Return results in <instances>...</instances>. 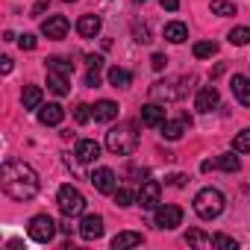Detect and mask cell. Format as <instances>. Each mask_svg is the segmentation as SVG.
I'll use <instances>...</instances> for the list:
<instances>
[{"label":"cell","mask_w":250,"mask_h":250,"mask_svg":"<svg viewBox=\"0 0 250 250\" xmlns=\"http://www.w3.org/2000/svg\"><path fill=\"white\" fill-rule=\"evenodd\" d=\"M0 186L3 191L18 200V203H27L39 194V174L27 165V162H18V159H6L3 168H0Z\"/></svg>","instance_id":"1"},{"label":"cell","mask_w":250,"mask_h":250,"mask_svg":"<svg viewBox=\"0 0 250 250\" xmlns=\"http://www.w3.org/2000/svg\"><path fill=\"white\" fill-rule=\"evenodd\" d=\"M106 147L115 153V156H130L136 147H139V133H136V124L133 121H124L118 127H112L106 133Z\"/></svg>","instance_id":"2"},{"label":"cell","mask_w":250,"mask_h":250,"mask_svg":"<svg viewBox=\"0 0 250 250\" xmlns=\"http://www.w3.org/2000/svg\"><path fill=\"white\" fill-rule=\"evenodd\" d=\"M224 206H227V200H224V194L218 191V188H200L197 194H194V212H197V218H203V221H212V218H218L221 212H224Z\"/></svg>","instance_id":"3"},{"label":"cell","mask_w":250,"mask_h":250,"mask_svg":"<svg viewBox=\"0 0 250 250\" xmlns=\"http://www.w3.org/2000/svg\"><path fill=\"white\" fill-rule=\"evenodd\" d=\"M56 203H59L65 218H77V215L85 212V197H83V191L77 186H62L59 194H56Z\"/></svg>","instance_id":"4"},{"label":"cell","mask_w":250,"mask_h":250,"mask_svg":"<svg viewBox=\"0 0 250 250\" xmlns=\"http://www.w3.org/2000/svg\"><path fill=\"white\" fill-rule=\"evenodd\" d=\"M56 229H59V227L53 224V218H50V215H36V218H30V227H27L30 238H33V241H39V244L53 241Z\"/></svg>","instance_id":"5"},{"label":"cell","mask_w":250,"mask_h":250,"mask_svg":"<svg viewBox=\"0 0 250 250\" xmlns=\"http://www.w3.org/2000/svg\"><path fill=\"white\" fill-rule=\"evenodd\" d=\"M153 221H156L159 229H174V227L183 224V209L180 206H156Z\"/></svg>","instance_id":"6"},{"label":"cell","mask_w":250,"mask_h":250,"mask_svg":"<svg viewBox=\"0 0 250 250\" xmlns=\"http://www.w3.org/2000/svg\"><path fill=\"white\" fill-rule=\"evenodd\" d=\"M74 156H77V162H83V165H94V162L100 159V145H97L94 139H80L77 147H74Z\"/></svg>","instance_id":"7"},{"label":"cell","mask_w":250,"mask_h":250,"mask_svg":"<svg viewBox=\"0 0 250 250\" xmlns=\"http://www.w3.org/2000/svg\"><path fill=\"white\" fill-rule=\"evenodd\" d=\"M159 197H162V186L156 180L142 183V188H139V206L142 209H156L159 206Z\"/></svg>","instance_id":"8"},{"label":"cell","mask_w":250,"mask_h":250,"mask_svg":"<svg viewBox=\"0 0 250 250\" xmlns=\"http://www.w3.org/2000/svg\"><path fill=\"white\" fill-rule=\"evenodd\" d=\"M42 36H47L53 42L65 39L68 36V18L65 15H50L47 21H42Z\"/></svg>","instance_id":"9"},{"label":"cell","mask_w":250,"mask_h":250,"mask_svg":"<svg viewBox=\"0 0 250 250\" xmlns=\"http://www.w3.org/2000/svg\"><path fill=\"white\" fill-rule=\"evenodd\" d=\"M88 180L100 194H115V171L112 168H94Z\"/></svg>","instance_id":"10"},{"label":"cell","mask_w":250,"mask_h":250,"mask_svg":"<svg viewBox=\"0 0 250 250\" xmlns=\"http://www.w3.org/2000/svg\"><path fill=\"white\" fill-rule=\"evenodd\" d=\"M218 103H221V94H218L215 85L200 88L197 97H194V109H197V112H212V109H218Z\"/></svg>","instance_id":"11"},{"label":"cell","mask_w":250,"mask_h":250,"mask_svg":"<svg viewBox=\"0 0 250 250\" xmlns=\"http://www.w3.org/2000/svg\"><path fill=\"white\" fill-rule=\"evenodd\" d=\"M80 235H83L85 241L100 238V235H103V218H100V215H85V218L80 221Z\"/></svg>","instance_id":"12"},{"label":"cell","mask_w":250,"mask_h":250,"mask_svg":"<svg viewBox=\"0 0 250 250\" xmlns=\"http://www.w3.org/2000/svg\"><path fill=\"white\" fill-rule=\"evenodd\" d=\"M142 124H145V127H162V124H165V106L145 103L142 106Z\"/></svg>","instance_id":"13"},{"label":"cell","mask_w":250,"mask_h":250,"mask_svg":"<svg viewBox=\"0 0 250 250\" xmlns=\"http://www.w3.org/2000/svg\"><path fill=\"white\" fill-rule=\"evenodd\" d=\"M65 118V109L59 103H47V106H39V121L44 124V127H59Z\"/></svg>","instance_id":"14"},{"label":"cell","mask_w":250,"mask_h":250,"mask_svg":"<svg viewBox=\"0 0 250 250\" xmlns=\"http://www.w3.org/2000/svg\"><path fill=\"white\" fill-rule=\"evenodd\" d=\"M174 85H177V83H171V80L153 83V88H150L153 100H177V97H183V88H174Z\"/></svg>","instance_id":"15"},{"label":"cell","mask_w":250,"mask_h":250,"mask_svg":"<svg viewBox=\"0 0 250 250\" xmlns=\"http://www.w3.org/2000/svg\"><path fill=\"white\" fill-rule=\"evenodd\" d=\"M191 127V121L183 115V118H177V121H165L162 124V136L168 139V142H177V139H183V133Z\"/></svg>","instance_id":"16"},{"label":"cell","mask_w":250,"mask_h":250,"mask_svg":"<svg viewBox=\"0 0 250 250\" xmlns=\"http://www.w3.org/2000/svg\"><path fill=\"white\" fill-rule=\"evenodd\" d=\"M229 88H232V94H235V100H238L241 106H250V77L235 74L232 83H229Z\"/></svg>","instance_id":"17"},{"label":"cell","mask_w":250,"mask_h":250,"mask_svg":"<svg viewBox=\"0 0 250 250\" xmlns=\"http://www.w3.org/2000/svg\"><path fill=\"white\" fill-rule=\"evenodd\" d=\"M100 27H103L100 15H83V18L77 21V33H80L83 39H94V36L100 33Z\"/></svg>","instance_id":"18"},{"label":"cell","mask_w":250,"mask_h":250,"mask_svg":"<svg viewBox=\"0 0 250 250\" xmlns=\"http://www.w3.org/2000/svg\"><path fill=\"white\" fill-rule=\"evenodd\" d=\"M91 112H94V121L109 124V121H115V118H118V103H112V100H100V103H94V106H91Z\"/></svg>","instance_id":"19"},{"label":"cell","mask_w":250,"mask_h":250,"mask_svg":"<svg viewBox=\"0 0 250 250\" xmlns=\"http://www.w3.org/2000/svg\"><path fill=\"white\" fill-rule=\"evenodd\" d=\"M106 80H109V85H112V88H127V85L133 83V74H130L127 68L112 65V68L106 71Z\"/></svg>","instance_id":"20"},{"label":"cell","mask_w":250,"mask_h":250,"mask_svg":"<svg viewBox=\"0 0 250 250\" xmlns=\"http://www.w3.org/2000/svg\"><path fill=\"white\" fill-rule=\"evenodd\" d=\"M47 88L53 91V94H68L71 91V77H65V74H56V71H47Z\"/></svg>","instance_id":"21"},{"label":"cell","mask_w":250,"mask_h":250,"mask_svg":"<svg viewBox=\"0 0 250 250\" xmlns=\"http://www.w3.org/2000/svg\"><path fill=\"white\" fill-rule=\"evenodd\" d=\"M165 39H168L171 44H183V42L188 39V27H186L183 21H171V24H165Z\"/></svg>","instance_id":"22"},{"label":"cell","mask_w":250,"mask_h":250,"mask_svg":"<svg viewBox=\"0 0 250 250\" xmlns=\"http://www.w3.org/2000/svg\"><path fill=\"white\" fill-rule=\"evenodd\" d=\"M142 244V232H118L115 238H112V247L115 250H127V247H139Z\"/></svg>","instance_id":"23"},{"label":"cell","mask_w":250,"mask_h":250,"mask_svg":"<svg viewBox=\"0 0 250 250\" xmlns=\"http://www.w3.org/2000/svg\"><path fill=\"white\" fill-rule=\"evenodd\" d=\"M186 244H191V247H200V250H209V247H215L212 235H206V232H200V229H188V232H186Z\"/></svg>","instance_id":"24"},{"label":"cell","mask_w":250,"mask_h":250,"mask_svg":"<svg viewBox=\"0 0 250 250\" xmlns=\"http://www.w3.org/2000/svg\"><path fill=\"white\" fill-rule=\"evenodd\" d=\"M212 168H221V171H227V174H235V171L241 168V162H238L235 153H221V156L212 162Z\"/></svg>","instance_id":"25"},{"label":"cell","mask_w":250,"mask_h":250,"mask_svg":"<svg viewBox=\"0 0 250 250\" xmlns=\"http://www.w3.org/2000/svg\"><path fill=\"white\" fill-rule=\"evenodd\" d=\"M21 103H24V109H39L42 106V88L39 85H27L24 94H21Z\"/></svg>","instance_id":"26"},{"label":"cell","mask_w":250,"mask_h":250,"mask_svg":"<svg viewBox=\"0 0 250 250\" xmlns=\"http://www.w3.org/2000/svg\"><path fill=\"white\" fill-rule=\"evenodd\" d=\"M44 65H47V71L65 74V77H71V74H74V65H71L68 59H62V56H50V59H44Z\"/></svg>","instance_id":"27"},{"label":"cell","mask_w":250,"mask_h":250,"mask_svg":"<svg viewBox=\"0 0 250 250\" xmlns=\"http://www.w3.org/2000/svg\"><path fill=\"white\" fill-rule=\"evenodd\" d=\"M209 9H212V15H218V18H229V15H235V3H229V0H212Z\"/></svg>","instance_id":"28"},{"label":"cell","mask_w":250,"mask_h":250,"mask_svg":"<svg viewBox=\"0 0 250 250\" xmlns=\"http://www.w3.org/2000/svg\"><path fill=\"white\" fill-rule=\"evenodd\" d=\"M227 39H229V44L244 47V44H250V27H232Z\"/></svg>","instance_id":"29"},{"label":"cell","mask_w":250,"mask_h":250,"mask_svg":"<svg viewBox=\"0 0 250 250\" xmlns=\"http://www.w3.org/2000/svg\"><path fill=\"white\" fill-rule=\"evenodd\" d=\"M115 203L118 206H133V203H139V194L133 188H115Z\"/></svg>","instance_id":"30"},{"label":"cell","mask_w":250,"mask_h":250,"mask_svg":"<svg viewBox=\"0 0 250 250\" xmlns=\"http://www.w3.org/2000/svg\"><path fill=\"white\" fill-rule=\"evenodd\" d=\"M232 150H235V153H250V127L241 130V133H235V139H232Z\"/></svg>","instance_id":"31"},{"label":"cell","mask_w":250,"mask_h":250,"mask_svg":"<svg viewBox=\"0 0 250 250\" xmlns=\"http://www.w3.org/2000/svg\"><path fill=\"white\" fill-rule=\"evenodd\" d=\"M218 53V44L215 42H197L194 44V56L197 59H209V56H215Z\"/></svg>","instance_id":"32"},{"label":"cell","mask_w":250,"mask_h":250,"mask_svg":"<svg viewBox=\"0 0 250 250\" xmlns=\"http://www.w3.org/2000/svg\"><path fill=\"white\" fill-rule=\"evenodd\" d=\"M212 241H215V247H224V250H238V241L235 238H229V235H212Z\"/></svg>","instance_id":"33"},{"label":"cell","mask_w":250,"mask_h":250,"mask_svg":"<svg viewBox=\"0 0 250 250\" xmlns=\"http://www.w3.org/2000/svg\"><path fill=\"white\" fill-rule=\"evenodd\" d=\"M94 112H91V106H85V103H80L77 109H74V118H77V124H88V118H91Z\"/></svg>","instance_id":"34"},{"label":"cell","mask_w":250,"mask_h":250,"mask_svg":"<svg viewBox=\"0 0 250 250\" xmlns=\"http://www.w3.org/2000/svg\"><path fill=\"white\" fill-rule=\"evenodd\" d=\"M133 33H136V42H142V44H147V42H150V30H147V24H142V27L136 24V27H133Z\"/></svg>","instance_id":"35"},{"label":"cell","mask_w":250,"mask_h":250,"mask_svg":"<svg viewBox=\"0 0 250 250\" xmlns=\"http://www.w3.org/2000/svg\"><path fill=\"white\" fill-rule=\"evenodd\" d=\"M18 44H21V50H36V36H30V33H24L21 39H18Z\"/></svg>","instance_id":"36"},{"label":"cell","mask_w":250,"mask_h":250,"mask_svg":"<svg viewBox=\"0 0 250 250\" xmlns=\"http://www.w3.org/2000/svg\"><path fill=\"white\" fill-rule=\"evenodd\" d=\"M85 85H100V68H88V74H85Z\"/></svg>","instance_id":"37"},{"label":"cell","mask_w":250,"mask_h":250,"mask_svg":"<svg viewBox=\"0 0 250 250\" xmlns=\"http://www.w3.org/2000/svg\"><path fill=\"white\" fill-rule=\"evenodd\" d=\"M165 62H168V59H165L162 53H156V56L150 59V65H153V71H162V68H165Z\"/></svg>","instance_id":"38"},{"label":"cell","mask_w":250,"mask_h":250,"mask_svg":"<svg viewBox=\"0 0 250 250\" xmlns=\"http://www.w3.org/2000/svg\"><path fill=\"white\" fill-rule=\"evenodd\" d=\"M186 180H188L186 174H174V177H168V183H171V186H177V188H183V186H186Z\"/></svg>","instance_id":"39"},{"label":"cell","mask_w":250,"mask_h":250,"mask_svg":"<svg viewBox=\"0 0 250 250\" xmlns=\"http://www.w3.org/2000/svg\"><path fill=\"white\" fill-rule=\"evenodd\" d=\"M162 3V9H168V12H177L180 9V0H159Z\"/></svg>","instance_id":"40"},{"label":"cell","mask_w":250,"mask_h":250,"mask_svg":"<svg viewBox=\"0 0 250 250\" xmlns=\"http://www.w3.org/2000/svg\"><path fill=\"white\" fill-rule=\"evenodd\" d=\"M44 9H47V0H39V3L33 6V18H39V15H42Z\"/></svg>","instance_id":"41"},{"label":"cell","mask_w":250,"mask_h":250,"mask_svg":"<svg viewBox=\"0 0 250 250\" xmlns=\"http://www.w3.org/2000/svg\"><path fill=\"white\" fill-rule=\"evenodd\" d=\"M88 68H103V56H88Z\"/></svg>","instance_id":"42"},{"label":"cell","mask_w":250,"mask_h":250,"mask_svg":"<svg viewBox=\"0 0 250 250\" xmlns=\"http://www.w3.org/2000/svg\"><path fill=\"white\" fill-rule=\"evenodd\" d=\"M0 68H3V74H9V71H12V59L3 56V59H0Z\"/></svg>","instance_id":"43"},{"label":"cell","mask_w":250,"mask_h":250,"mask_svg":"<svg viewBox=\"0 0 250 250\" xmlns=\"http://www.w3.org/2000/svg\"><path fill=\"white\" fill-rule=\"evenodd\" d=\"M136 3H145V0H136Z\"/></svg>","instance_id":"44"},{"label":"cell","mask_w":250,"mask_h":250,"mask_svg":"<svg viewBox=\"0 0 250 250\" xmlns=\"http://www.w3.org/2000/svg\"><path fill=\"white\" fill-rule=\"evenodd\" d=\"M65 3H74V0H65Z\"/></svg>","instance_id":"45"}]
</instances>
